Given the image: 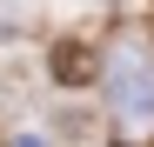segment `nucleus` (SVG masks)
<instances>
[{"instance_id":"obj_4","label":"nucleus","mask_w":154,"mask_h":147,"mask_svg":"<svg viewBox=\"0 0 154 147\" xmlns=\"http://www.w3.org/2000/svg\"><path fill=\"white\" fill-rule=\"evenodd\" d=\"M14 147H40V140H14Z\"/></svg>"},{"instance_id":"obj_2","label":"nucleus","mask_w":154,"mask_h":147,"mask_svg":"<svg viewBox=\"0 0 154 147\" xmlns=\"http://www.w3.org/2000/svg\"><path fill=\"white\" fill-rule=\"evenodd\" d=\"M47 74H54V87H87V80H100V60H94L87 40H54Z\"/></svg>"},{"instance_id":"obj_3","label":"nucleus","mask_w":154,"mask_h":147,"mask_svg":"<svg viewBox=\"0 0 154 147\" xmlns=\"http://www.w3.org/2000/svg\"><path fill=\"white\" fill-rule=\"evenodd\" d=\"M54 140H60V147H87V140H94V114H87V107H67V114L54 120Z\"/></svg>"},{"instance_id":"obj_1","label":"nucleus","mask_w":154,"mask_h":147,"mask_svg":"<svg viewBox=\"0 0 154 147\" xmlns=\"http://www.w3.org/2000/svg\"><path fill=\"white\" fill-rule=\"evenodd\" d=\"M114 107H121V120H134V127L154 120V80H147V67L134 54H121V67H114Z\"/></svg>"}]
</instances>
